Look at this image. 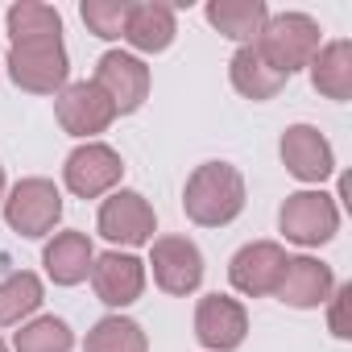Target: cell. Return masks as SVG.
I'll return each instance as SVG.
<instances>
[{
  "label": "cell",
  "mask_w": 352,
  "mask_h": 352,
  "mask_svg": "<svg viewBox=\"0 0 352 352\" xmlns=\"http://www.w3.org/2000/svg\"><path fill=\"white\" fill-rule=\"evenodd\" d=\"M13 344H17V352H71L75 336L63 319L46 315V319H34L30 327H21Z\"/></svg>",
  "instance_id": "24"
},
{
  "label": "cell",
  "mask_w": 352,
  "mask_h": 352,
  "mask_svg": "<svg viewBox=\"0 0 352 352\" xmlns=\"http://www.w3.org/2000/svg\"><path fill=\"white\" fill-rule=\"evenodd\" d=\"M157 220L153 208L137 195V191H116L112 199H104L100 208V236L120 241V245H145L153 236Z\"/></svg>",
  "instance_id": "12"
},
{
  "label": "cell",
  "mask_w": 352,
  "mask_h": 352,
  "mask_svg": "<svg viewBox=\"0 0 352 352\" xmlns=\"http://www.w3.org/2000/svg\"><path fill=\"white\" fill-rule=\"evenodd\" d=\"M265 5L261 0H212L208 5V21L224 34V38H236V42H249L261 34L265 25Z\"/></svg>",
  "instance_id": "19"
},
{
  "label": "cell",
  "mask_w": 352,
  "mask_h": 352,
  "mask_svg": "<svg viewBox=\"0 0 352 352\" xmlns=\"http://www.w3.org/2000/svg\"><path fill=\"white\" fill-rule=\"evenodd\" d=\"M348 302H352V286H340V290H336V302H331V331H336L340 340H348V336H352Z\"/></svg>",
  "instance_id": "26"
},
{
  "label": "cell",
  "mask_w": 352,
  "mask_h": 352,
  "mask_svg": "<svg viewBox=\"0 0 352 352\" xmlns=\"http://www.w3.org/2000/svg\"><path fill=\"white\" fill-rule=\"evenodd\" d=\"M0 195H5V166H0Z\"/></svg>",
  "instance_id": "27"
},
{
  "label": "cell",
  "mask_w": 352,
  "mask_h": 352,
  "mask_svg": "<svg viewBox=\"0 0 352 352\" xmlns=\"http://www.w3.org/2000/svg\"><path fill=\"white\" fill-rule=\"evenodd\" d=\"M0 352H9V348H5V344H0Z\"/></svg>",
  "instance_id": "28"
},
{
  "label": "cell",
  "mask_w": 352,
  "mask_h": 352,
  "mask_svg": "<svg viewBox=\"0 0 352 352\" xmlns=\"http://www.w3.org/2000/svg\"><path fill=\"white\" fill-rule=\"evenodd\" d=\"M63 174H67V187H71L79 199H96V195H104L108 187L120 183L124 166H120V153H116V149H108V145H100V141H87V145H79V149L67 157Z\"/></svg>",
  "instance_id": "6"
},
{
  "label": "cell",
  "mask_w": 352,
  "mask_h": 352,
  "mask_svg": "<svg viewBox=\"0 0 352 352\" xmlns=\"http://www.w3.org/2000/svg\"><path fill=\"white\" fill-rule=\"evenodd\" d=\"M42 307V282L34 274H9L0 282V323H17Z\"/></svg>",
  "instance_id": "23"
},
{
  "label": "cell",
  "mask_w": 352,
  "mask_h": 352,
  "mask_svg": "<svg viewBox=\"0 0 352 352\" xmlns=\"http://www.w3.org/2000/svg\"><path fill=\"white\" fill-rule=\"evenodd\" d=\"M9 34L13 46L17 42H50L63 34V17L50 5H34V0H21V5L9 9Z\"/></svg>",
  "instance_id": "21"
},
{
  "label": "cell",
  "mask_w": 352,
  "mask_h": 352,
  "mask_svg": "<svg viewBox=\"0 0 352 352\" xmlns=\"http://www.w3.org/2000/svg\"><path fill=\"white\" fill-rule=\"evenodd\" d=\"M91 286L100 294V302L108 307H129L141 298V286H145V270L137 257L129 253H104L91 261Z\"/></svg>",
  "instance_id": "14"
},
{
  "label": "cell",
  "mask_w": 352,
  "mask_h": 352,
  "mask_svg": "<svg viewBox=\"0 0 352 352\" xmlns=\"http://www.w3.org/2000/svg\"><path fill=\"white\" fill-rule=\"evenodd\" d=\"M83 21L100 38H120L124 21H129V5H124V0H87V5H83Z\"/></svg>",
  "instance_id": "25"
},
{
  "label": "cell",
  "mask_w": 352,
  "mask_h": 352,
  "mask_svg": "<svg viewBox=\"0 0 352 352\" xmlns=\"http://www.w3.org/2000/svg\"><path fill=\"white\" fill-rule=\"evenodd\" d=\"M311 83L327 100H348L352 96V46L331 42L311 58Z\"/></svg>",
  "instance_id": "18"
},
{
  "label": "cell",
  "mask_w": 352,
  "mask_h": 352,
  "mask_svg": "<svg viewBox=\"0 0 352 352\" xmlns=\"http://www.w3.org/2000/svg\"><path fill=\"white\" fill-rule=\"evenodd\" d=\"M286 75H278L274 67H265V58L253 50V46H241L232 54V87L249 100H274L282 91Z\"/></svg>",
  "instance_id": "20"
},
{
  "label": "cell",
  "mask_w": 352,
  "mask_h": 352,
  "mask_svg": "<svg viewBox=\"0 0 352 352\" xmlns=\"http://www.w3.org/2000/svg\"><path fill=\"white\" fill-rule=\"evenodd\" d=\"M9 75L17 87L25 91H38V96H50L67 83V50H63V38H50V42H17L9 50Z\"/></svg>",
  "instance_id": "3"
},
{
  "label": "cell",
  "mask_w": 352,
  "mask_h": 352,
  "mask_svg": "<svg viewBox=\"0 0 352 352\" xmlns=\"http://www.w3.org/2000/svg\"><path fill=\"white\" fill-rule=\"evenodd\" d=\"M91 83L112 100L116 112H137L145 104V96H149V71H145V63L133 58V54H120V50H108L100 58Z\"/></svg>",
  "instance_id": "7"
},
{
  "label": "cell",
  "mask_w": 352,
  "mask_h": 352,
  "mask_svg": "<svg viewBox=\"0 0 352 352\" xmlns=\"http://www.w3.org/2000/svg\"><path fill=\"white\" fill-rule=\"evenodd\" d=\"M153 278L166 294H191L204 282V253L187 236L153 241Z\"/></svg>",
  "instance_id": "8"
},
{
  "label": "cell",
  "mask_w": 352,
  "mask_h": 352,
  "mask_svg": "<svg viewBox=\"0 0 352 352\" xmlns=\"http://www.w3.org/2000/svg\"><path fill=\"white\" fill-rule=\"evenodd\" d=\"M253 50L265 58V67H274L278 75H294L298 67H311V58L319 54V25L307 13H278L265 17Z\"/></svg>",
  "instance_id": "2"
},
{
  "label": "cell",
  "mask_w": 352,
  "mask_h": 352,
  "mask_svg": "<svg viewBox=\"0 0 352 352\" xmlns=\"http://www.w3.org/2000/svg\"><path fill=\"white\" fill-rule=\"evenodd\" d=\"M183 208L204 228L232 224L245 212V179H241V170L228 166V162H204L187 179Z\"/></svg>",
  "instance_id": "1"
},
{
  "label": "cell",
  "mask_w": 352,
  "mask_h": 352,
  "mask_svg": "<svg viewBox=\"0 0 352 352\" xmlns=\"http://www.w3.org/2000/svg\"><path fill=\"white\" fill-rule=\"evenodd\" d=\"M46 274L58 282V286H75V282H83L87 274H91V261H96V253H91V241L83 236V232H58L50 245H46Z\"/></svg>",
  "instance_id": "16"
},
{
  "label": "cell",
  "mask_w": 352,
  "mask_h": 352,
  "mask_svg": "<svg viewBox=\"0 0 352 352\" xmlns=\"http://www.w3.org/2000/svg\"><path fill=\"white\" fill-rule=\"evenodd\" d=\"M278 224H282L286 241H294V245H323V241L336 236L340 212H336L331 195H323V191H298V195H290L282 204Z\"/></svg>",
  "instance_id": "5"
},
{
  "label": "cell",
  "mask_w": 352,
  "mask_h": 352,
  "mask_svg": "<svg viewBox=\"0 0 352 352\" xmlns=\"http://www.w3.org/2000/svg\"><path fill=\"white\" fill-rule=\"evenodd\" d=\"M87 352H145V331L133 319L108 315L87 331Z\"/></svg>",
  "instance_id": "22"
},
{
  "label": "cell",
  "mask_w": 352,
  "mask_h": 352,
  "mask_svg": "<svg viewBox=\"0 0 352 352\" xmlns=\"http://www.w3.org/2000/svg\"><path fill=\"white\" fill-rule=\"evenodd\" d=\"M245 331H249V319H245V307H241L236 298H228V294H208V298L199 302V311H195V336H199L204 348H212V352H232V348H241Z\"/></svg>",
  "instance_id": "10"
},
{
  "label": "cell",
  "mask_w": 352,
  "mask_h": 352,
  "mask_svg": "<svg viewBox=\"0 0 352 352\" xmlns=\"http://www.w3.org/2000/svg\"><path fill=\"white\" fill-rule=\"evenodd\" d=\"M63 216V195L50 179H25L13 187V195L5 199V220L13 232L21 236H46Z\"/></svg>",
  "instance_id": "4"
},
{
  "label": "cell",
  "mask_w": 352,
  "mask_h": 352,
  "mask_svg": "<svg viewBox=\"0 0 352 352\" xmlns=\"http://www.w3.org/2000/svg\"><path fill=\"white\" fill-rule=\"evenodd\" d=\"M58 124L67 129V133H75V137H91V133H104L108 124H112V116H116V108H112V100L96 87V83H71V87H63L58 91Z\"/></svg>",
  "instance_id": "9"
},
{
  "label": "cell",
  "mask_w": 352,
  "mask_h": 352,
  "mask_svg": "<svg viewBox=\"0 0 352 352\" xmlns=\"http://www.w3.org/2000/svg\"><path fill=\"white\" fill-rule=\"evenodd\" d=\"M282 162L302 183H323L336 170V153H331L327 137L311 124H294V129L282 133Z\"/></svg>",
  "instance_id": "11"
},
{
  "label": "cell",
  "mask_w": 352,
  "mask_h": 352,
  "mask_svg": "<svg viewBox=\"0 0 352 352\" xmlns=\"http://www.w3.org/2000/svg\"><path fill=\"white\" fill-rule=\"evenodd\" d=\"M282 270H286V253H282V245H274V241H253V245H245V249L232 257V265H228L232 286H236L241 294H253V298H257V294H274Z\"/></svg>",
  "instance_id": "13"
},
{
  "label": "cell",
  "mask_w": 352,
  "mask_h": 352,
  "mask_svg": "<svg viewBox=\"0 0 352 352\" xmlns=\"http://www.w3.org/2000/svg\"><path fill=\"white\" fill-rule=\"evenodd\" d=\"M331 270L323 265V261H315V257H286V270H282V278H278V298L286 302V307H319V302H327V294H331Z\"/></svg>",
  "instance_id": "15"
},
{
  "label": "cell",
  "mask_w": 352,
  "mask_h": 352,
  "mask_svg": "<svg viewBox=\"0 0 352 352\" xmlns=\"http://www.w3.org/2000/svg\"><path fill=\"white\" fill-rule=\"evenodd\" d=\"M120 38H129L145 54L166 50L174 42V9L170 5H129V21Z\"/></svg>",
  "instance_id": "17"
}]
</instances>
